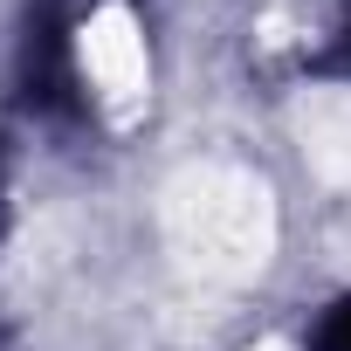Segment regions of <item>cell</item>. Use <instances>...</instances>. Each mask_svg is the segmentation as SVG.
I'll list each match as a JSON object with an SVG mask.
<instances>
[{
	"instance_id": "6da1fadb",
	"label": "cell",
	"mask_w": 351,
	"mask_h": 351,
	"mask_svg": "<svg viewBox=\"0 0 351 351\" xmlns=\"http://www.w3.org/2000/svg\"><path fill=\"white\" fill-rule=\"evenodd\" d=\"M317 351H351V296L330 303V317L317 324Z\"/></svg>"
},
{
	"instance_id": "7a4b0ae2",
	"label": "cell",
	"mask_w": 351,
	"mask_h": 351,
	"mask_svg": "<svg viewBox=\"0 0 351 351\" xmlns=\"http://www.w3.org/2000/svg\"><path fill=\"white\" fill-rule=\"evenodd\" d=\"M344 69H351V35H344Z\"/></svg>"
}]
</instances>
